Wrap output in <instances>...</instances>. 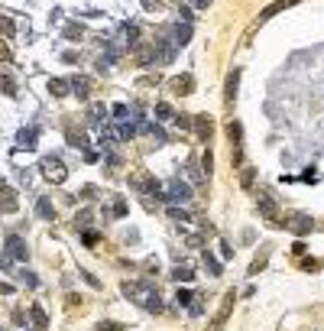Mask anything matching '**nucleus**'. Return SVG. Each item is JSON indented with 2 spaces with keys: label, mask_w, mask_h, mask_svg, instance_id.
<instances>
[{
  "label": "nucleus",
  "mask_w": 324,
  "mask_h": 331,
  "mask_svg": "<svg viewBox=\"0 0 324 331\" xmlns=\"http://www.w3.org/2000/svg\"><path fill=\"white\" fill-rule=\"evenodd\" d=\"M7 257H10V260H23V263H26V257H30L26 244L16 237V234H10V237H7Z\"/></svg>",
  "instance_id": "3"
},
{
  "label": "nucleus",
  "mask_w": 324,
  "mask_h": 331,
  "mask_svg": "<svg viewBox=\"0 0 324 331\" xmlns=\"http://www.w3.org/2000/svg\"><path fill=\"white\" fill-rule=\"evenodd\" d=\"M204 266H208V270H211V276H221V273H224V270H221V263H217L214 257L208 254V250H204Z\"/></svg>",
  "instance_id": "20"
},
{
  "label": "nucleus",
  "mask_w": 324,
  "mask_h": 331,
  "mask_svg": "<svg viewBox=\"0 0 324 331\" xmlns=\"http://www.w3.org/2000/svg\"><path fill=\"white\" fill-rule=\"evenodd\" d=\"M162 198H169V201H188V198H192V188H188L185 182H172L169 192L162 195Z\"/></svg>",
  "instance_id": "4"
},
{
  "label": "nucleus",
  "mask_w": 324,
  "mask_h": 331,
  "mask_svg": "<svg viewBox=\"0 0 324 331\" xmlns=\"http://www.w3.org/2000/svg\"><path fill=\"white\" fill-rule=\"evenodd\" d=\"M172 276H175V279H178V283H188V279H192V276H194V273H192V270H188V266H178V270H175V273H172Z\"/></svg>",
  "instance_id": "22"
},
{
  "label": "nucleus",
  "mask_w": 324,
  "mask_h": 331,
  "mask_svg": "<svg viewBox=\"0 0 324 331\" xmlns=\"http://www.w3.org/2000/svg\"><path fill=\"white\" fill-rule=\"evenodd\" d=\"M172 88H175L178 94H192L194 91V78L192 75H182V78H175V81H172Z\"/></svg>",
  "instance_id": "9"
},
{
  "label": "nucleus",
  "mask_w": 324,
  "mask_h": 331,
  "mask_svg": "<svg viewBox=\"0 0 324 331\" xmlns=\"http://www.w3.org/2000/svg\"><path fill=\"white\" fill-rule=\"evenodd\" d=\"M188 39H192V26H175V46H185Z\"/></svg>",
  "instance_id": "16"
},
{
  "label": "nucleus",
  "mask_w": 324,
  "mask_h": 331,
  "mask_svg": "<svg viewBox=\"0 0 324 331\" xmlns=\"http://www.w3.org/2000/svg\"><path fill=\"white\" fill-rule=\"evenodd\" d=\"M259 211H262L266 218H272V221L279 218V208H276V201H272L269 192H259Z\"/></svg>",
  "instance_id": "7"
},
{
  "label": "nucleus",
  "mask_w": 324,
  "mask_h": 331,
  "mask_svg": "<svg viewBox=\"0 0 324 331\" xmlns=\"http://www.w3.org/2000/svg\"><path fill=\"white\" fill-rule=\"evenodd\" d=\"M42 176H46L49 182L62 185L65 179H68V169H65V166H62L59 159H52V156H49V159H42Z\"/></svg>",
  "instance_id": "2"
},
{
  "label": "nucleus",
  "mask_w": 324,
  "mask_h": 331,
  "mask_svg": "<svg viewBox=\"0 0 324 331\" xmlns=\"http://www.w3.org/2000/svg\"><path fill=\"white\" fill-rule=\"evenodd\" d=\"M194 130H198V137H201V140H208V137H211V130H214L211 117H204V114H201L198 120H194Z\"/></svg>",
  "instance_id": "10"
},
{
  "label": "nucleus",
  "mask_w": 324,
  "mask_h": 331,
  "mask_svg": "<svg viewBox=\"0 0 324 331\" xmlns=\"http://www.w3.org/2000/svg\"><path fill=\"white\" fill-rule=\"evenodd\" d=\"M85 244H88V247H94V244H97V234L88 231V234H85Z\"/></svg>",
  "instance_id": "30"
},
{
  "label": "nucleus",
  "mask_w": 324,
  "mask_h": 331,
  "mask_svg": "<svg viewBox=\"0 0 324 331\" xmlns=\"http://www.w3.org/2000/svg\"><path fill=\"white\" fill-rule=\"evenodd\" d=\"M233 299H237V293H233V289H230V293H224V302H221V312H217V318H214V325H217V328H221V325L227 322V315H230V308H233Z\"/></svg>",
  "instance_id": "6"
},
{
  "label": "nucleus",
  "mask_w": 324,
  "mask_h": 331,
  "mask_svg": "<svg viewBox=\"0 0 324 331\" xmlns=\"http://www.w3.org/2000/svg\"><path fill=\"white\" fill-rule=\"evenodd\" d=\"M75 94H78V98H88V81H85V78H78V81H75Z\"/></svg>",
  "instance_id": "24"
},
{
  "label": "nucleus",
  "mask_w": 324,
  "mask_h": 331,
  "mask_svg": "<svg viewBox=\"0 0 324 331\" xmlns=\"http://www.w3.org/2000/svg\"><path fill=\"white\" fill-rule=\"evenodd\" d=\"M192 3H194V7H204V3H208V0H192Z\"/></svg>",
  "instance_id": "31"
},
{
  "label": "nucleus",
  "mask_w": 324,
  "mask_h": 331,
  "mask_svg": "<svg viewBox=\"0 0 324 331\" xmlns=\"http://www.w3.org/2000/svg\"><path fill=\"white\" fill-rule=\"evenodd\" d=\"M36 211H39V218H46V221H52V218H55V208H52V201H49V198H39L36 201Z\"/></svg>",
  "instance_id": "11"
},
{
  "label": "nucleus",
  "mask_w": 324,
  "mask_h": 331,
  "mask_svg": "<svg viewBox=\"0 0 324 331\" xmlns=\"http://www.w3.org/2000/svg\"><path fill=\"white\" fill-rule=\"evenodd\" d=\"M3 211H7V215L16 211V192L13 188H3Z\"/></svg>",
  "instance_id": "14"
},
{
  "label": "nucleus",
  "mask_w": 324,
  "mask_h": 331,
  "mask_svg": "<svg viewBox=\"0 0 324 331\" xmlns=\"http://www.w3.org/2000/svg\"><path fill=\"white\" fill-rule=\"evenodd\" d=\"M192 295L194 293H188V289H178V293H175V302H178V305H192Z\"/></svg>",
  "instance_id": "23"
},
{
  "label": "nucleus",
  "mask_w": 324,
  "mask_h": 331,
  "mask_svg": "<svg viewBox=\"0 0 324 331\" xmlns=\"http://www.w3.org/2000/svg\"><path fill=\"white\" fill-rule=\"evenodd\" d=\"M266 260H269V247H266V250H262V254L256 257L253 263H250V276H256V273H259L262 266H266Z\"/></svg>",
  "instance_id": "15"
},
{
  "label": "nucleus",
  "mask_w": 324,
  "mask_h": 331,
  "mask_svg": "<svg viewBox=\"0 0 324 331\" xmlns=\"http://www.w3.org/2000/svg\"><path fill=\"white\" fill-rule=\"evenodd\" d=\"M253 179H256V169L253 166H243V172H240V185H243V188H253Z\"/></svg>",
  "instance_id": "13"
},
{
  "label": "nucleus",
  "mask_w": 324,
  "mask_h": 331,
  "mask_svg": "<svg viewBox=\"0 0 324 331\" xmlns=\"http://www.w3.org/2000/svg\"><path fill=\"white\" fill-rule=\"evenodd\" d=\"M217 331H221V328H217Z\"/></svg>",
  "instance_id": "32"
},
{
  "label": "nucleus",
  "mask_w": 324,
  "mask_h": 331,
  "mask_svg": "<svg viewBox=\"0 0 324 331\" xmlns=\"http://www.w3.org/2000/svg\"><path fill=\"white\" fill-rule=\"evenodd\" d=\"M292 3H298V0H276V3H272V7H266L259 13V23H266V20H269V16H276V13H282V10L286 7H292Z\"/></svg>",
  "instance_id": "8"
},
{
  "label": "nucleus",
  "mask_w": 324,
  "mask_h": 331,
  "mask_svg": "<svg viewBox=\"0 0 324 331\" xmlns=\"http://www.w3.org/2000/svg\"><path fill=\"white\" fill-rule=\"evenodd\" d=\"M311 227H315V221H311L308 215H295L292 221H289V231L292 234H308Z\"/></svg>",
  "instance_id": "5"
},
{
  "label": "nucleus",
  "mask_w": 324,
  "mask_h": 331,
  "mask_svg": "<svg viewBox=\"0 0 324 331\" xmlns=\"http://www.w3.org/2000/svg\"><path fill=\"white\" fill-rule=\"evenodd\" d=\"M97 331H124V325H114V322H100Z\"/></svg>",
  "instance_id": "26"
},
{
  "label": "nucleus",
  "mask_w": 324,
  "mask_h": 331,
  "mask_svg": "<svg viewBox=\"0 0 324 331\" xmlns=\"http://www.w3.org/2000/svg\"><path fill=\"white\" fill-rule=\"evenodd\" d=\"M227 137H230V159L233 166H243V127L237 120L227 123Z\"/></svg>",
  "instance_id": "1"
},
{
  "label": "nucleus",
  "mask_w": 324,
  "mask_h": 331,
  "mask_svg": "<svg viewBox=\"0 0 324 331\" xmlns=\"http://www.w3.org/2000/svg\"><path fill=\"white\" fill-rule=\"evenodd\" d=\"M81 276H85V283H88V286H94V289H97V286H100V283H97V279H94V276H91V273H88V270H81Z\"/></svg>",
  "instance_id": "28"
},
{
  "label": "nucleus",
  "mask_w": 324,
  "mask_h": 331,
  "mask_svg": "<svg viewBox=\"0 0 324 331\" xmlns=\"http://www.w3.org/2000/svg\"><path fill=\"white\" fill-rule=\"evenodd\" d=\"M49 91H52V94H59V98H62V94H68V85H65L62 78H52V81H49Z\"/></svg>",
  "instance_id": "19"
},
{
  "label": "nucleus",
  "mask_w": 324,
  "mask_h": 331,
  "mask_svg": "<svg viewBox=\"0 0 324 331\" xmlns=\"http://www.w3.org/2000/svg\"><path fill=\"white\" fill-rule=\"evenodd\" d=\"M321 227H324V224H321Z\"/></svg>",
  "instance_id": "33"
},
{
  "label": "nucleus",
  "mask_w": 324,
  "mask_h": 331,
  "mask_svg": "<svg viewBox=\"0 0 324 331\" xmlns=\"http://www.w3.org/2000/svg\"><path fill=\"white\" fill-rule=\"evenodd\" d=\"M175 123L182 127V130H192V127H194V123H192V117H175Z\"/></svg>",
  "instance_id": "27"
},
{
  "label": "nucleus",
  "mask_w": 324,
  "mask_h": 331,
  "mask_svg": "<svg viewBox=\"0 0 324 331\" xmlns=\"http://www.w3.org/2000/svg\"><path fill=\"white\" fill-rule=\"evenodd\" d=\"M16 143H20V147H26V149H32L36 147V130H20V140H16Z\"/></svg>",
  "instance_id": "12"
},
{
  "label": "nucleus",
  "mask_w": 324,
  "mask_h": 331,
  "mask_svg": "<svg viewBox=\"0 0 324 331\" xmlns=\"http://www.w3.org/2000/svg\"><path fill=\"white\" fill-rule=\"evenodd\" d=\"M3 91H7L10 98H13V94H16V88H13V81H10V78H3Z\"/></svg>",
  "instance_id": "29"
},
{
  "label": "nucleus",
  "mask_w": 324,
  "mask_h": 331,
  "mask_svg": "<svg viewBox=\"0 0 324 331\" xmlns=\"http://www.w3.org/2000/svg\"><path fill=\"white\" fill-rule=\"evenodd\" d=\"M32 325H36V331H46V312L39 305H32Z\"/></svg>",
  "instance_id": "17"
},
{
  "label": "nucleus",
  "mask_w": 324,
  "mask_h": 331,
  "mask_svg": "<svg viewBox=\"0 0 324 331\" xmlns=\"http://www.w3.org/2000/svg\"><path fill=\"white\" fill-rule=\"evenodd\" d=\"M169 218H172V221H192V215H188V211H178V208H172Z\"/></svg>",
  "instance_id": "25"
},
{
  "label": "nucleus",
  "mask_w": 324,
  "mask_h": 331,
  "mask_svg": "<svg viewBox=\"0 0 324 331\" xmlns=\"http://www.w3.org/2000/svg\"><path fill=\"white\" fill-rule=\"evenodd\" d=\"M237 81H240V72H230V78H227V101H233V94H237Z\"/></svg>",
  "instance_id": "18"
},
{
  "label": "nucleus",
  "mask_w": 324,
  "mask_h": 331,
  "mask_svg": "<svg viewBox=\"0 0 324 331\" xmlns=\"http://www.w3.org/2000/svg\"><path fill=\"white\" fill-rule=\"evenodd\" d=\"M156 117H159V120H169V117H172V108L165 104V101H162V104H156Z\"/></svg>",
  "instance_id": "21"
}]
</instances>
